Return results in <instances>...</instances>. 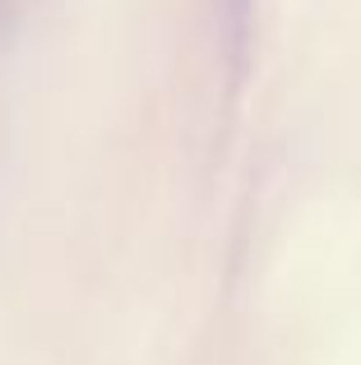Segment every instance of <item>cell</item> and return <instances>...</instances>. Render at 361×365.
I'll use <instances>...</instances> for the list:
<instances>
[{
    "mask_svg": "<svg viewBox=\"0 0 361 365\" xmlns=\"http://www.w3.org/2000/svg\"><path fill=\"white\" fill-rule=\"evenodd\" d=\"M236 5H245V0H236Z\"/></svg>",
    "mask_w": 361,
    "mask_h": 365,
    "instance_id": "6da1fadb",
    "label": "cell"
}]
</instances>
